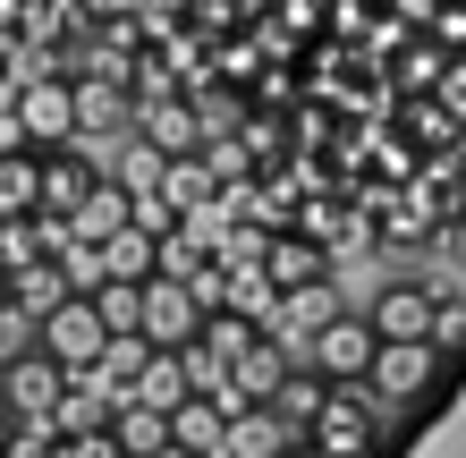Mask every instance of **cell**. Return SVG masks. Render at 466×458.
<instances>
[{
  "label": "cell",
  "instance_id": "cell-19",
  "mask_svg": "<svg viewBox=\"0 0 466 458\" xmlns=\"http://www.w3.org/2000/svg\"><path fill=\"white\" fill-rule=\"evenodd\" d=\"M271 408H280L297 433H306L314 408H322V373H314V365H289V373H280V391H271Z\"/></svg>",
  "mask_w": 466,
  "mask_h": 458
},
{
  "label": "cell",
  "instance_id": "cell-16",
  "mask_svg": "<svg viewBox=\"0 0 466 458\" xmlns=\"http://www.w3.org/2000/svg\"><path fill=\"white\" fill-rule=\"evenodd\" d=\"M212 187H221V178H212V161H204V153H170V161H161V196H170L178 212H196Z\"/></svg>",
  "mask_w": 466,
  "mask_h": 458
},
{
  "label": "cell",
  "instance_id": "cell-24",
  "mask_svg": "<svg viewBox=\"0 0 466 458\" xmlns=\"http://www.w3.org/2000/svg\"><path fill=\"white\" fill-rule=\"evenodd\" d=\"M43 458H111V433H51Z\"/></svg>",
  "mask_w": 466,
  "mask_h": 458
},
{
  "label": "cell",
  "instance_id": "cell-17",
  "mask_svg": "<svg viewBox=\"0 0 466 458\" xmlns=\"http://www.w3.org/2000/svg\"><path fill=\"white\" fill-rule=\"evenodd\" d=\"M102 272H111V280H153V229H111V238H102Z\"/></svg>",
  "mask_w": 466,
  "mask_h": 458
},
{
  "label": "cell",
  "instance_id": "cell-4",
  "mask_svg": "<svg viewBox=\"0 0 466 458\" xmlns=\"http://www.w3.org/2000/svg\"><path fill=\"white\" fill-rule=\"evenodd\" d=\"M373 348H381V340H373V322L339 306V314H331V322H322V331H314V348H306V365L322 373V382H365V365H373Z\"/></svg>",
  "mask_w": 466,
  "mask_h": 458
},
{
  "label": "cell",
  "instance_id": "cell-23",
  "mask_svg": "<svg viewBox=\"0 0 466 458\" xmlns=\"http://www.w3.org/2000/svg\"><path fill=\"white\" fill-rule=\"evenodd\" d=\"M25 348H35V314L0 298V365H9V357H25Z\"/></svg>",
  "mask_w": 466,
  "mask_h": 458
},
{
  "label": "cell",
  "instance_id": "cell-6",
  "mask_svg": "<svg viewBox=\"0 0 466 458\" xmlns=\"http://www.w3.org/2000/svg\"><path fill=\"white\" fill-rule=\"evenodd\" d=\"M17 119H25V145H68L76 137V86H68V76H25V86H17Z\"/></svg>",
  "mask_w": 466,
  "mask_h": 458
},
{
  "label": "cell",
  "instance_id": "cell-15",
  "mask_svg": "<svg viewBox=\"0 0 466 458\" xmlns=\"http://www.w3.org/2000/svg\"><path fill=\"white\" fill-rule=\"evenodd\" d=\"M68 298V280H60V263H51V255H35V263H17V272H9V306H25V314H51V306H60Z\"/></svg>",
  "mask_w": 466,
  "mask_h": 458
},
{
  "label": "cell",
  "instance_id": "cell-26",
  "mask_svg": "<svg viewBox=\"0 0 466 458\" xmlns=\"http://www.w3.org/2000/svg\"><path fill=\"white\" fill-rule=\"evenodd\" d=\"M0 25H25V0H0Z\"/></svg>",
  "mask_w": 466,
  "mask_h": 458
},
{
  "label": "cell",
  "instance_id": "cell-21",
  "mask_svg": "<svg viewBox=\"0 0 466 458\" xmlns=\"http://www.w3.org/2000/svg\"><path fill=\"white\" fill-rule=\"evenodd\" d=\"M51 263H60V280L76 289V298H94V289L111 280V272H102V247H94V238H68V247L51 255Z\"/></svg>",
  "mask_w": 466,
  "mask_h": 458
},
{
  "label": "cell",
  "instance_id": "cell-14",
  "mask_svg": "<svg viewBox=\"0 0 466 458\" xmlns=\"http://www.w3.org/2000/svg\"><path fill=\"white\" fill-rule=\"evenodd\" d=\"M68 229H76V238H94V247H102L111 229H127V187H119V178H94V187H86V204L68 212Z\"/></svg>",
  "mask_w": 466,
  "mask_h": 458
},
{
  "label": "cell",
  "instance_id": "cell-28",
  "mask_svg": "<svg viewBox=\"0 0 466 458\" xmlns=\"http://www.w3.org/2000/svg\"><path fill=\"white\" fill-rule=\"evenodd\" d=\"M153 458H196V450H178V442H161V450H153Z\"/></svg>",
  "mask_w": 466,
  "mask_h": 458
},
{
  "label": "cell",
  "instance_id": "cell-12",
  "mask_svg": "<svg viewBox=\"0 0 466 458\" xmlns=\"http://www.w3.org/2000/svg\"><path fill=\"white\" fill-rule=\"evenodd\" d=\"M127 399H145V408H161V416H170L178 399H187V365H178V348H145V365H136Z\"/></svg>",
  "mask_w": 466,
  "mask_h": 458
},
{
  "label": "cell",
  "instance_id": "cell-22",
  "mask_svg": "<svg viewBox=\"0 0 466 458\" xmlns=\"http://www.w3.org/2000/svg\"><path fill=\"white\" fill-rule=\"evenodd\" d=\"M178 365H187V391H229V357H221V348H204V340H187L178 348Z\"/></svg>",
  "mask_w": 466,
  "mask_h": 458
},
{
  "label": "cell",
  "instance_id": "cell-13",
  "mask_svg": "<svg viewBox=\"0 0 466 458\" xmlns=\"http://www.w3.org/2000/svg\"><path fill=\"white\" fill-rule=\"evenodd\" d=\"M280 373H289V357L255 331V340L229 357V391H238V399H271V391H280Z\"/></svg>",
  "mask_w": 466,
  "mask_h": 458
},
{
  "label": "cell",
  "instance_id": "cell-29",
  "mask_svg": "<svg viewBox=\"0 0 466 458\" xmlns=\"http://www.w3.org/2000/svg\"><path fill=\"white\" fill-rule=\"evenodd\" d=\"M280 458H289V450H280Z\"/></svg>",
  "mask_w": 466,
  "mask_h": 458
},
{
  "label": "cell",
  "instance_id": "cell-7",
  "mask_svg": "<svg viewBox=\"0 0 466 458\" xmlns=\"http://www.w3.org/2000/svg\"><path fill=\"white\" fill-rule=\"evenodd\" d=\"M196 322H204V306L187 298V280H170V272L145 280V314H136V331H145L153 348H187V340H196Z\"/></svg>",
  "mask_w": 466,
  "mask_h": 458
},
{
  "label": "cell",
  "instance_id": "cell-8",
  "mask_svg": "<svg viewBox=\"0 0 466 458\" xmlns=\"http://www.w3.org/2000/svg\"><path fill=\"white\" fill-rule=\"evenodd\" d=\"M297 442H306V433H297L271 399H246V408L229 416V450H221V458H280V450H297Z\"/></svg>",
  "mask_w": 466,
  "mask_h": 458
},
{
  "label": "cell",
  "instance_id": "cell-1",
  "mask_svg": "<svg viewBox=\"0 0 466 458\" xmlns=\"http://www.w3.org/2000/svg\"><path fill=\"white\" fill-rule=\"evenodd\" d=\"M306 442L322 458H390L407 442V424H399V408L373 382H322V408L306 424Z\"/></svg>",
  "mask_w": 466,
  "mask_h": 458
},
{
  "label": "cell",
  "instance_id": "cell-5",
  "mask_svg": "<svg viewBox=\"0 0 466 458\" xmlns=\"http://www.w3.org/2000/svg\"><path fill=\"white\" fill-rule=\"evenodd\" d=\"M60 391H68V365L43 357V348H25V357L0 365V399L17 408V424H43L51 408H60Z\"/></svg>",
  "mask_w": 466,
  "mask_h": 458
},
{
  "label": "cell",
  "instance_id": "cell-27",
  "mask_svg": "<svg viewBox=\"0 0 466 458\" xmlns=\"http://www.w3.org/2000/svg\"><path fill=\"white\" fill-rule=\"evenodd\" d=\"M17 433V408H9V399H0V442H9Z\"/></svg>",
  "mask_w": 466,
  "mask_h": 458
},
{
  "label": "cell",
  "instance_id": "cell-25",
  "mask_svg": "<svg viewBox=\"0 0 466 458\" xmlns=\"http://www.w3.org/2000/svg\"><path fill=\"white\" fill-rule=\"evenodd\" d=\"M0 153H35V145H25V119H17V102L0 111Z\"/></svg>",
  "mask_w": 466,
  "mask_h": 458
},
{
  "label": "cell",
  "instance_id": "cell-2",
  "mask_svg": "<svg viewBox=\"0 0 466 458\" xmlns=\"http://www.w3.org/2000/svg\"><path fill=\"white\" fill-rule=\"evenodd\" d=\"M365 322L373 340H441V298H432V280H381Z\"/></svg>",
  "mask_w": 466,
  "mask_h": 458
},
{
  "label": "cell",
  "instance_id": "cell-18",
  "mask_svg": "<svg viewBox=\"0 0 466 458\" xmlns=\"http://www.w3.org/2000/svg\"><path fill=\"white\" fill-rule=\"evenodd\" d=\"M102 424H111V399H102V391H86V382L68 373L60 408H51V433H102Z\"/></svg>",
  "mask_w": 466,
  "mask_h": 458
},
{
  "label": "cell",
  "instance_id": "cell-10",
  "mask_svg": "<svg viewBox=\"0 0 466 458\" xmlns=\"http://www.w3.org/2000/svg\"><path fill=\"white\" fill-rule=\"evenodd\" d=\"M170 442H178V450H196V458H221V450H229V416H221V399L187 391L178 408H170Z\"/></svg>",
  "mask_w": 466,
  "mask_h": 458
},
{
  "label": "cell",
  "instance_id": "cell-3",
  "mask_svg": "<svg viewBox=\"0 0 466 458\" xmlns=\"http://www.w3.org/2000/svg\"><path fill=\"white\" fill-rule=\"evenodd\" d=\"M102 340H111V331H102L94 298H76V289H68V298L51 306L43 322H35V348H43V357H60L68 373H76V365H94V357H102Z\"/></svg>",
  "mask_w": 466,
  "mask_h": 458
},
{
  "label": "cell",
  "instance_id": "cell-11",
  "mask_svg": "<svg viewBox=\"0 0 466 458\" xmlns=\"http://www.w3.org/2000/svg\"><path fill=\"white\" fill-rule=\"evenodd\" d=\"M102 433H111V450H119V458H153L161 442H170V416H161V408H145V399H119Z\"/></svg>",
  "mask_w": 466,
  "mask_h": 458
},
{
  "label": "cell",
  "instance_id": "cell-9",
  "mask_svg": "<svg viewBox=\"0 0 466 458\" xmlns=\"http://www.w3.org/2000/svg\"><path fill=\"white\" fill-rule=\"evenodd\" d=\"M263 280L271 289H306V280H339V272H331V255H322L306 229H271L263 238Z\"/></svg>",
  "mask_w": 466,
  "mask_h": 458
},
{
  "label": "cell",
  "instance_id": "cell-20",
  "mask_svg": "<svg viewBox=\"0 0 466 458\" xmlns=\"http://www.w3.org/2000/svg\"><path fill=\"white\" fill-rule=\"evenodd\" d=\"M94 314H102V331H136V314H145V280H102L94 289Z\"/></svg>",
  "mask_w": 466,
  "mask_h": 458
}]
</instances>
